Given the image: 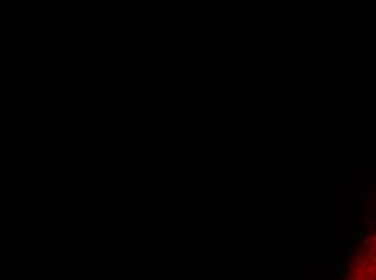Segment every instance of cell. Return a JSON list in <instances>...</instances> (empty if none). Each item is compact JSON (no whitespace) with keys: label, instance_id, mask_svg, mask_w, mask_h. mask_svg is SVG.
I'll return each mask as SVG.
<instances>
[{"label":"cell","instance_id":"cell-2","mask_svg":"<svg viewBox=\"0 0 376 280\" xmlns=\"http://www.w3.org/2000/svg\"><path fill=\"white\" fill-rule=\"evenodd\" d=\"M367 228H368V230H375V228H376V217H373V219H370V222H368Z\"/></svg>","mask_w":376,"mask_h":280},{"label":"cell","instance_id":"cell-1","mask_svg":"<svg viewBox=\"0 0 376 280\" xmlns=\"http://www.w3.org/2000/svg\"><path fill=\"white\" fill-rule=\"evenodd\" d=\"M371 243H375V238H373V235H370V236H367V238H365V240H363V250L367 251L368 248H370V244H371Z\"/></svg>","mask_w":376,"mask_h":280},{"label":"cell","instance_id":"cell-3","mask_svg":"<svg viewBox=\"0 0 376 280\" xmlns=\"http://www.w3.org/2000/svg\"><path fill=\"white\" fill-rule=\"evenodd\" d=\"M342 246H344V250H350L352 241H349V240H347V241H344V243H342Z\"/></svg>","mask_w":376,"mask_h":280}]
</instances>
